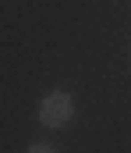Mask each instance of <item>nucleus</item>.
<instances>
[{
	"label": "nucleus",
	"instance_id": "obj_2",
	"mask_svg": "<svg viewBox=\"0 0 131 153\" xmlns=\"http://www.w3.org/2000/svg\"><path fill=\"white\" fill-rule=\"evenodd\" d=\"M25 153H60L53 143H43V139H36V143H29V150Z\"/></svg>",
	"mask_w": 131,
	"mask_h": 153
},
{
	"label": "nucleus",
	"instance_id": "obj_1",
	"mask_svg": "<svg viewBox=\"0 0 131 153\" xmlns=\"http://www.w3.org/2000/svg\"><path fill=\"white\" fill-rule=\"evenodd\" d=\"M36 121L43 128H67L75 121V96L67 89H50L36 107Z\"/></svg>",
	"mask_w": 131,
	"mask_h": 153
}]
</instances>
